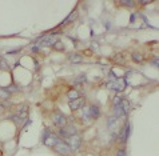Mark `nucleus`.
Returning <instances> with one entry per match:
<instances>
[{
  "label": "nucleus",
  "instance_id": "0eeeda50",
  "mask_svg": "<svg viewBox=\"0 0 159 156\" xmlns=\"http://www.w3.org/2000/svg\"><path fill=\"white\" fill-rule=\"evenodd\" d=\"M83 106H84V99L83 97H78V99L71 100L68 103V107H70L71 111H76V110H79V108H82Z\"/></svg>",
  "mask_w": 159,
  "mask_h": 156
},
{
  "label": "nucleus",
  "instance_id": "6e6552de",
  "mask_svg": "<svg viewBox=\"0 0 159 156\" xmlns=\"http://www.w3.org/2000/svg\"><path fill=\"white\" fill-rule=\"evenodd\" d=\"M60 135H62L63 137H70V136H72V135H76V128L74 127V125H68V127H66V128H60Z\"/></svg>",
  "mask_w": 159,
  "mask_h": 156
},
{
  "label": "nucleus",
  "instance_id": "4be33fe9",
  "mask_svg": "<svg viewBox=\"0 0 159 156\" xmlns=\"http://www.w3.org/2000/svg\"><path fill=\"white\" fill-rule=\"evenodd\" d=\"M123 5H134V2H122Z\"/></svg>",
  "mask_w": 159,
  "mask_h": 156
},
{
  "label": "nucleus",
  "instance_id": "a211bd4d",
  "mask_svg": "<svg viewBox=\"0 0 159 156\" xmlns=\"http://www.w3.org/2000/svg\"><path fill=\"white\" fill-rule=\"evenodd\" d=\"M122 100H123V97H120V96H116V97H115V99H114V107L119 106Z\"/></svg>",
  "mask_w": 159,
  "mask_h": 156
},
{
  "label": "nucleus",
  "instance_id": "dca6fc26",
  "mask_svg": "<svg viewBox=\"0 0 159 156\" xmlns=\"http://www.w3.org/2000/svg\"><path fill=\"white\" fill-rule=\"evenodd\" d=\"M114 60H115V62H124V60H126V56H124L123 53H119V55L115 57Z\"/></svg>",
  "mask_w": 159,
  "mask_h": 156
},
{
  "label": "nucleus",
  "instance_id": "f257e3e1",
  "mask_svg": "<svg viewBox=\"0 0 159 156\" xmlns=\"http://www.w3.org/2000/svg\"><path fill=\"white\" fill-rule=\"evenodd\" d=\"M67 144L71 148V151H78L82 145V139H80L78 135H72V136L67 137Z\"/></svg>",
  "mask_w": 159,
  "mask_h": 156
},
{
  "label": "nucleus",
  "instance_id": "aec40b11",
  "mask_svg": "<svg viewBox=\"0 0 159 156\" xmlns=\"http://www.w3.org/2000/svg\"><path fill=\"white\" fill-rule=\"evenodd\" d=\"M0 96H2V97H4V99H7V97H8V92H5V91L0 90Z\"/></svg>",
  "mask_w": 159,
  "mask_h": 156
},
{
  "label": "nucleus",
  "instance_id": "b1692460",
  "mask_svg": "<svg viewBox=\"0 0 159 156\" xmlns=\"http://www.w3.org/2000/svg\"><path fill=\"white\" fill-rule=\"evenodd\" d=\"M158 63H159L158 57H157V59H154V60H153V64H154V66H157V67H158Z\"/></svg>",
  "mask_w": 159,
  "mask_h": 156
},
{
  "label": "nucleus",
  "instance_id": "7ed1b4c3",
  "mask_svg": "<svg viewBox=\"0 0 159 156\" xmlns=\"http://www.w3.org/2000/svg\"><path fill=\"white\" fill-rule=\"evenodd\" d=\"M54 150H55L57 154H60V155H70L71 152V148L68 147V144L66 143V141H57V143L55 144V147H54Z\"/></svg>",
  "mask_w": 159,
  "mask_h": 156
},
{
  "label": "nucleus",
  "instance_id": "39448f33",
  "mask_svg": "<svg viewBox=\"0 0 159 156\" xmlns=\"http://www.w3.org/2000/svg\"><path fill=\"white\" fill-rule=\"evenodd\" d=\"M43 141H44V144L47 147H55V144L59 141V139H57L55 134H51V132H50V134H47L44 136V140Z\"/></svg>",
  "mask_w": 159,
  "mask_h": 156
},
{
  "label": "nucleus",
  "instance_id": "412c9836",
  "mask_svg": "<svg viewBox=\"0 0 159 156\" xmlns=\"http://www.w3.org/2000/svg\"><path fill=\"white\" fill-rule=\"evenodd\" d=\"M118 156H126V151H124V150H119V152H118Z\"/></svg>",
  "mask_w": 159,
  "mask_h": 156
},
{
  "label": "nucleus",
  "instance_id": "f3484780",
  "mask_svg": "<svg viewBox=\"0 0 159 156\" xmlns=\"http://www.w3.org/2000/svg\"><path fill=\"white\" fill-rule=\"evenodd\" d=\"M54 47H55L56 49H59V51H60V49H64V46L62 44V42H60V40H57V42L54 44Z\"/></svg>",
  "mask_w": 159,
  "mask_h": 156
},
{
  "label": "nucleus",
  "instance_id": "4468645a",
  "mask_svg": "<svg viewBox=\"0 0 159 156\" xmlns=\"http://www.w3.org/2000/svg\"><path fill=\"white\" fill-rule=\"evenodd\" d=\"M70 60H71L72 63H79V62H82V56L76 55V53H74V55L70 56Z\"/></svg>",
  "mask_w": 159,
  "mask_h": 156
},
{
  "label": "nucleus",
  "instance_id": "9d476101",
  "mask_svg": "<svg viewBox=\"0 0 159 156\" xmlns=\"http://www.w3.org/2000/svg\"><path fill=\"white\" fill-rule=\"evenodd\" d=\"M87 114H88V116L91 119H98L100 116V111L96 106H90L88 110H87Z\"/></svg>",
  "mask_w": 159,
  "mask_h": 156
},
{
  "label": "nucleus",
  "instance_id": "1a4fd4ad",
  "mask_svg": "<svg viewBox=\"0 0 159 156\" xmlns=\"http://www.w3.org/2000/svg\"><path fill=\"white\" fill-rule=\"evenodd\" d=\"M27 114H28V110H27L26 106H22V108H19L18 112H16V121L20 123V121H23L24 119L27 117Z\"/></svg>",
  "mask_w": 159,
  "mask_h": 156
},
{
  "label": "nucleus",
  "instance_id": "9b49d317",
  "mask_svg": "<svg viewBox=\"0 0 159 156\" xmlns=\"http://www.w3.org/2000/svg\"><path fill=\"white\" fill-rule=\"evenodd\" d=\"M119 107L122 108V110L124 111V112L127 114V111L130 110V103H128V100H126V99H123L120 101V104H119Z\"/></svg>",
  "mask_w": 159,
  "mask_h": 156
},
{
  "label": "nucleus",
  "instance_id": "6ab92c4d",
  "mask_svg": "<svg viewBox=\"0 0 159 156\" xmlns=\"http://www.w3.org/2000/svg\"><path fill=\"white\" fill-rule=\"evenodd\" d=\"M84 80H86V75H80L79 77H76L75 79V83H83Z\"/></svg>",
  "mask_w": 159,
  "mask_h": 156
},
{
  "label": "nucleus",
  "instance_id": "f03ea898",
  "mask_svg": "<svg viewBox=\"0 0 159 156\" xmlns=\"http://www.w3.org/2000/svg\"><path fill=\"white\" fill-rule=\"evenodd\" d=\"M107 87L110 90H115V91H123L126 88V80L124 79H114L112 81L107 84Z\"/></svg>",
  "mask_w": 159,
  "mask_h": 156
},
{
  "label": "nucleus",
  "instance_id": "f8f14e48",
  "mask_svg": "<svg viewBox=\"0 0 159 156\" xmlns=\"http://www.w3.org/2000/svg\"><path fill=\"white\" fill-rule=\"evenodd\" d=\"M79 97V92H78L76 90H71L70 92H68V99H70V101L71 100H75V99H78Z\"/></svg>",
  "mask_w": 159,
  "mask_h": 156
},
{
  "label": "nucleus",
  "instance_id": "ddd939ff",
  "mask_svg": "<svg viewBox=\"0 0 159 156\" xmlns=\"http://www.w3.org/2000/svg\"><path fill=\"white\" fill-rule=\"evenodd\" d=\"M76 18H78V12H76V11H74V12H72V15H70L68 18H67L66 20H64V23H63V24H67V23L74 22V20H75Z\"/></svg>",
  "mask_w": 159,
  "mask_h": 156
},
{
  "label": "nucleus",
  "instance_id": "393cba45",
  "mask_svg": "<svg viewBox=\"0 0 159 156\" xmlns=\"http://www.w3.org/2000/svg\"><path fill=\"white\" fill-rule=\"evenodd\" d=\"M8 91H16V87H9Z\"/></svg>",
  "mask_w": 159,
  "mask_h": 156
},
{
  "label": "nucleus",
  "instance_id": "423d86ee",
  "mask_svg": "<svg viewBox=\"0 0 159 156\" xmlns=\"http://www.w3.org/2000/svg\"><path fill=\"white\" fill-rule=\"evenodd\" d=\"M57 40H59V38H57L56 35H50V36H44V38H42L38 42V44L40 46V44H44V46H54Z\"/></svg>",
  "mask_w": 159,
  "mask_h": 156
},
{
  "label": "nucleus",
  "instance_id": "20e7f679",
  "mask_svg": "<svg viewBox=\"0 0 159 156\" xmlns=\"http://www.w3.org/2000/svg\"><path fill=\"white\" fill-rule=\"evenodd\" d=\"M52 120H54V123H55L57 127H60V128H63L64 125H66V123H67L66 116H64L62 112H55V114H54Z\"/></svg>",
  "mask_w": 159,
  "mask_h": 156
},
{
  "label": "nucleus",
  "instance_id": "5701e85b",
  "mask_svg": "<svg viewBox=\"0 0 159 156\" xmlns=\"http://www.w3.org/2000/svg\"><path fill=\"white\" fill-rule=\"evenodd\" d=\"M4 111H5V107L3 106V104H0V115L4 114Z\"/></svg>",
  "mask_w": 159,
  "mask_h": 156
},
{
  "label": "nucleus",
  "instance_id": "2eb2a0df",
  "mask_svg": "<svg viewBox=\"0 0 159 156\" xmlns=\"http://www.w3.org/2000/svg\"><path fill=\"white\" fill-rule=\"evenodd\" d=\"M133 59L135 60V62H138V63L143 62V56H142L140 53H138V52H135V53H133Z\"/></svg>",
  "mask_w": 159,
  "mask_h": 156
}]
</instances>
